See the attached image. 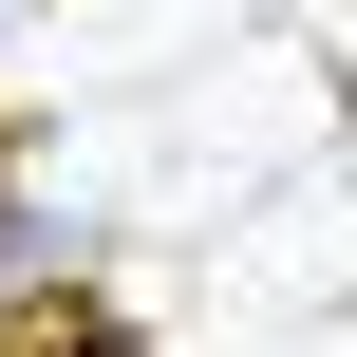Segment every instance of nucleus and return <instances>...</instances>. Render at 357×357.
<instances>
[{
	"mask_svg": "<svg viewBox=\"0 0 357 357\" xmlns=\"http://www.w3.org/2000/svg\"><path fill=\"white\" fill-rule=\"evenodd\" d=\"M0 357H132V320L94 282H38V301H0Z\"/></svg>",
	"mask_w": 357,
	"mask_h": 357,
	"instance_id": "f257e3e1",
	"label": "nucleus"
},
{
	"mask_svg": "<svg viewBox=\"0 0 357 357\" xmlns=\"http://www.w3.org/2000/svg\"><path fill=\"white\" fill-rule=\"evenodd\" d=\"M0 151H19V132H0Z\"/></svg>",
	"mask_w": 357,
	"mask_h": 357,
	"instance_id": "f03ea898",
	"label": "nucleus"
}]
</instances>
